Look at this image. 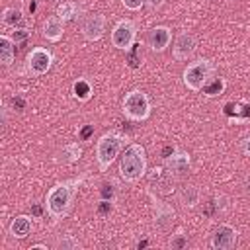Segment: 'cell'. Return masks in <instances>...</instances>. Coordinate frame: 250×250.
Listing matches in <instances>:
<instances>
[{"label":"cell","mask_w":250,"mask_h":250,"mask_svg":"<svg viewBox=\"0 0 250 250\" xmlns=\"http://www.w3.org/2000/svg\"><path fill=\"white\" fill-rule=\"evenodd\" d=\"M84 178H86V174H82L78 178L57 182L53 188H49V191L45 195V211L53 221H61L70 213L74 197H76L80 186L84 184Z\"/></svg>","instance_id":"cell-1"},{"label":"cell","mask_w":250,"mask_h":250,"mask_svg":"<svg viewBox=\"0 0 250 250\" xmlns=\"http://www.w3.org/2000/svg\"><path fill=\"white\" fill-rule=\"evenodd\" d=\"M146 168H148V164H146L145 146L139 143H131L121 154L119 168H117L119 178L127 184H135L146 174Z\"/></svg>","instance_id":"cell-2"},{"label":"cell","mask_w":250,"mask_h":250,"mask_svg":"<svg viewBox=\"0 0 250 250\" xmlns=\"http://www.w3.org/2000/svg\"><path fill=\"white\" fill-rule=\"evenodd\" d=\"M125 143H127V139L119 131H105L96 141V162H98V168L102 172L109 170V166L113 164V160L123 150Z\"/></svg>","instance_id":"cell-3"},{"label":"cell","mask_w":250,"mask_h":250,"mask_svg":"<svg viewBox=\"0 0 250 250\" xmlns=\"http://www.w3.org/2000/svg\"><path fill=\"white\" fill-rule=\"evenodd\" d=\"M215 76V64L209 59H197L189 62L182 72V82L191 92H201V88Z\"/></svg>","instance_id":"cell-4"},{"label":"cell","mask_w":250,"mask_h":250,"mask_svg":"<svg viewBox=\"0 0 250 250\" xmlns=\"http://www.w3.org/2000/svg\"><path fill=\"white\" fill-rule=\"evenodd\" d=\"M150 109L152 107H150L148 96L139 88L127 92L123 102H121V111L129 121H137V123L146 121L150 117Z\"/></svg>","instance_id":"cell-5"},{"label":"cell","mask_w":250,"mask_h":250,"mask_svg":"<svg viewBox=\"0 0 250 250\" xmlns=\"http://www.w3.org/2000/svg\"><path fill=\"white\" fill-rule=\"evenodd\" d=\"M53 51L47 47H33L25 55V72L29 76H43L51 70L53 66Z\"/></svg>","instance_id":"cell-6"},{"label":"cell","mask_w":250,"mask_h":250,"mask_svg":"<svg viewBox=\"0 0 250 250\" xmlns=\"http://www.w3.org/2000/svg\"><path fill=\"white\" fill-rule=\"evenodd\" d=\"M109 39H111V45L115 49L125 51V53L131 51L133 45H135V39H137V23L133 20H129V18L119 20L111 29Z\"/></svg>","instance_id":"cell-7"},{"label":"cell","mask_w":250,"mask_h":250,"mask_svg":"<svg viewBox=\"0 0 250 250\" xmlns=\"http://www.w3.org/2000/svg\"><path fill=\"white\" fill-rule=\"evenodd\" d=\"M195 47H197V41H195L193 33H189V31H180V33L174 37L172 57H174L176 61H188V59L193 57Z\"/></svg>","instance_id":"cell-8"},{"label":"cell","mask_w":250,"mask_h":250,"mask_svg":"<svg viewBox=\"0 0 250 250\" xmlns=\"http://www.w3.org/2000/svg\"><path fill=\"white\" fill-rule=\"evenodd\" d=\"M148 197H150V203H152V213H154V223L156 227L160 229H170L174 219H176V211L172 209V205H168L166 201H162L160 197H156L152 191H148Z\"/></svg>","instance_id":"cell-9"},{"label":"cell","mask_w":250,"mask_h":250,"mask_svg":"<svg viewBox=\"0 0 250 250\" xmlns=\"http://www.w3.org/2000/svg\"><path fill=\"white\" fill-rule=\"evenodd\" d=\"M238 240V230L230 225H219L211 236V248L215 250H232Z\"/></svg>","instance_id":"cell-10"},{"label":"cell","mask_w":250,"mask_h":250,"mask_svg":"<svg viewBox=\"0 0 250 250\" xmlns=\"http://www.w3.org/2000/svg\"><path fill=\"white\" fill-rule=\"evenodd\" d=\"M146 47L152 51V53H162L170 47L172 43V29L166 27V25H156V27H150L148 33H146Z\"/></svg>","instance_id":"cell-11"},{"label":"cell","mask_w":250,"mask_h":250,"mask_svg":"<svg viewBox=\"0 0 250 250\" xmlns=\"http://www.w3.org/2000/svg\"><path fill=\"white\" fill-rule=\"evenodd\" d=\"M189 164H191L189 154L184 152V150H180V148H174V152L170 156H164V166L170 170V174L176 180H180V178H184L188 174Z\"/></svg>","instance_id":"cell-12"},{"label":"cell","mask_w":250,"mask_h":250,"mask_svg":"<svg viewBox=\"0 0 250 250\" xmlns=\"http://www.w3.org/2000/svg\"><path fill=\"white\" fill-rule=\"evenodd\" d=\"M82 37L90 43L94 41H100L104 37V31H105V16L104 14H94V16H88L84 21H82Z\"/></svg>","instance_id":"cell-13"},{"label":"cell","mask_w":250,"mask_h":250,"mask_svg":"<svg viewBox=\"0 0 250 250\" xmlns=\"http://www.w3.org/2000/svg\"><path fill=\"white\" fill-rule=\"evenodd\" d=\"M33 230V221L29 215H16L8 227V232L12 238L16 240H21V238H27Z\"/></svg>","instance_id":"cell-14"},{"label":"cell","mask_w":250,"mask_h":250,"mask_svg":"<svg viewBox=\"0 0 250 250\" xmlns=\"http://www.w3.org/2000/svg\"><path fill=\"white\" fill-rule=\"evenodd\" d=\"M62 33H64V21L59 18V16H49L45 21H43V27H41V35L51 41V43H57L62 39Z\"/></svg>","instance_id":"cell-15"},{"label":"cell","mask_w":250,"mask_h":250,"mask_svg":"<svg viewBox=\"0 0 250 250\" xmlns=\"http://www.w3.org/2000/svg\"><path fill=\"white\" fill-rule=\"evenodd\" d=\"M80 156H82V145L80 143H68L57 150L55 160L59 164H74L80 160Z\"/></svg>","instance_id":"cell-16"},{"label":"cell","mask_w":250,"mask_h":250,"mask_svg":"<svg viewBox=\"0 0 250 250\" xmlns=\"http://www.w3.org/2000/svg\"><path fill=\"white\" fill-rule=\"evenodd\" d=\"M2 23L12 29H25V16L20 8H4L2 12Z\"/></svg>","instance_id":"cell-17"},{"label":"cell","mask_w":250,"mask_h":250,"mask_svg":"<svg viewBox=\"0 0 250 250\" xmlns=\"http://www.w3.org/2000/svg\"><path fill=\"white\" fill-rule=\"evenodd\" d=\"M16 57V43L8 35H0V62L4 66H10Z\"/></svg>","instance_id":"cell-18"},{"label":"cell","mask_w":250,"mask_h":250,"mask_svg":"<svg viewBox=\"0 0 250 250\" xmlns=\"http://www.w3.org/2000/svg\"><path fill=\"white\" fill-rule=\"evenodd\" d=\"M80 12H82V8H80L74 0H64V2H61V4L57 6L55 16H59L62 21H70V20L78 18V16H80Z\"/></svg>","instance_id":"cell-19"},{"label":"cell","mask_w":250,"mask_h":250,"mask_svg":"<svg viewBox=\"0 0 250 250\" xmlns=\"http://www.w3.org/2000/svg\"><path fill=\"white\" fill-rule=\"evenodd\" d=\"M178 199H180V203H182L186 209H191V207H195V205L199 203V189H197L195 186L188 184V186H184V188L180 189Z\"/></svg>","instance_id":"cell-20"},{"label":"cell","mask_w":250,"mask_h":250,"mask_svg":"<svg viewBox=\"0 0 250 250\" xmlns=\"http://www.w3.org/2000/svg\"><path fill=\"white\" fill-rule=\"evenodd\" d=\"M225 88H227V80L223 78V76H213L203 88H201V92H203V96H207V98H215V96H221L223 92H225Z\"/></svg>","instance_id":"cell-21"},{"label":"cell","mask_w":250,"mask_h":250,"mask_svg":"<svg viewBox=\"0 0 250 250\" xmlns=\"http://www.w3.org/2000/svg\"><path fill=\"white\" fill-rule=\"evenodd\" d=\"M92 84L86 80V78H78L74 84H72V98L78 100V102H88L92 98Z\"/></svg>","instance_id":"cell-22"},{"label":"cell","mask_w":250,"mask_h":250,"mask_svg":"<svg viewBox=\"0 0 250 250\" xmlns=\"http://www.w3.org/2000/svg\"><path fill=\"white\" fill-rule=\"evenodd\" d=\"M55 246H57V250H78L80 242H78V238H74V234H62L55 242Z\"/></svg>","instance_id":"cell-23"},{"label":"cell","mask_w":250,"mask_h":250,"mask_svg":"<svg viewBox=\"0 0 250 250\" xmlns=\"http://www.w3.org/2000/svg\"><path fill=\"white\" fill-rule=\"evenodd\" d=\"M170 246L176 248V250L186 248V246H188V236H186L182 230H178L176 234H172V238H170Z\"/></svg>","instance_id":"cell-24"},{"label":"cell","mask_w":250,"mask_h":250,"mask_svg":"<svg viewBox=\"0 0 250 250\" xmlns=\"http://www.w3.org/2000/svg\"><path fill=\"white\" fill-rule=\"evenodd\" d=\"M121 4H123L127 10L137 12V10H141V8L145 6V0H121Z\"/></svg>","instance_id":"cell-25"},{"label":"cell","mask_w":250,"mask_h":250,"mask_svg":"<svg viewBox=\"0 0 250 250\" xmlns=\"http://www.w3.org/2000/svg\"><path fill=\"white\" fill-rule=\"evenodd\" d=\"M166 0H145V6H148L150 10H160L164 6Z\"/></svg>","instance_id":"cell-26"},{"label":"cell","mask_w":250,"mask_h":250,"mask_svg":"<svg viewBox=\"0 0 250 250\" xmlns=\"http://www.w3.org/2000/svg\"><path fill=\"white\" fill-rule=\"evenodd\" d=\"M242 150H244L246 156H250V135L244 139V143H242Z\"/></svg>","instance_id":"cell-27"},{"label":"cell","mask_w":250,"mask_h":250,"mask_svg":"<svg viewBox=\"0 0 250 250\" xmlns=\"http://www.w3.org/2000/svg\"><path fill=\"white\" fill-rule=\"evenodd\" d=\"M29 250H47V244H31Z\"/></svg>","instance_id":"cell-28"}]
</instances>
